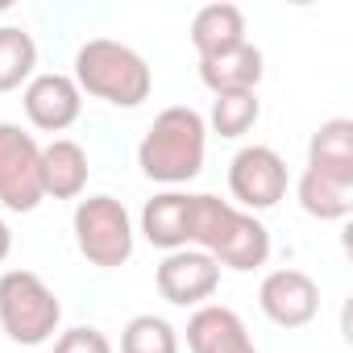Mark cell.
Masks as SVG:
<instances>
[{
	"instance_id": "cell-1",
	"label": "cell",
	"mask_w": 353,
	"mask_h": 353,
	"mask_svg": "<svg viewBox=\"0 0 353 353\" xmlns=\"http://www.w3.org/2000/svg\"><path fill=\"white\" fill-rule=\"evenodd\" d=\"M192 250H204L225 270H258L270 258V229L241 212L233 200H221L212 192L192 196Z\"/></svg>"
},
{
	"instance_id": "cell-2",
	"label": "cell",
	"mask_w": 353,
	"mask_h": 353,
	"mask_svg": "<svg viewBox=\"0 0 353 353\" xmlns=\"http://www.w3.org/2000/svg\"><path fill=\"white\" fill-rule=\"evenodd\" d=\"M204 154H208L204 117L192 104H170L145 129V137L137 145V166L145 179L179 188V183H192L204 170Z\"/></svg>"
},
{
	"instance_id": "cell-3",
	"label": "cell",
	"mask_w": 353,
	"mask_h": 353,
	"mask_svg": "<svg viewBox=\"0 0 353 353\" xmlns=\"http://www.w3.org/2000/svg\"><path fill=\"white\" fill-rule=\"evenodd\" d=\"M71 79L79 83V92H88V96H96V100H104L112 108H137L154 92L150 63L133 46H125L117 38L83 42L75 50V75Z\"/></svg>"
},
{
	"instance_id": "cell-4",
	"label": "cell",
	"mask_w": 353,
	"mask_h": 353,
	"mask_svg": "<svg viewBox=\"0 0 353 353\" xmlns=\"http://www.w3.org/2000/svg\"><path fill=\"white\" fill-rule=\"evenodd\" d=\"M63 324L59 295L34 270H5L0 274V328L13 345H46Z\"/></svg>"
},
{
	"instance_id": "cell-5",
	"label": "cell",
	"mask_w": 353,
	"mask_h": 353,
	"mask_svg": "<svg viewBox=\"0 0 353 353\" xmlns=\"http://www.w3.org/2000/svg\"><path fill=\"white\" fill-rule=\"evenodd\" d=\"M75 245L96 270H117L133 258V221L117 196H88L71 216Z\"/></svg>"
},
{
	"instance_id": "cell-6",
	"label": "cell",
	"mask_w": 353,
	"mask_h": 353,
	"mask_svg": "<svg viewBox=\"0 0 353 353\" xmlns=\"http://www.w3.org/2000/svg\"><path fill=\"white\" fill-rule=\"evenodd\" d=\"M42 145L13 121H0V204L34 212L42 204Z\"/></svg>"
},
{
	"instance_id": "cell-7",
	"label": "cell",
	"mask_w": 353,
	"mask_h": 353,
	"mask_svg": "<svg viewBox=\"0 0 353 353\" xmlns=\"http://www.w3.org/2000/svg\"><path fill=\"white\" fill-rule=\"evenodd\" d=\"M229 192L241 212H266L287 196V162L270 145H241L229 162Z\"/></svg>"
},
{
	"instance_id": "cell-8",
	"label": "cell",
	"mask_w": 353,
	"mask_h": 353,
	"mask_svg": "<svg viewBox=\"0 0 353 353\" xmlns=\"http://www.w3.org/2000/svg\"><path fill=\"white\" fill-rule=\"evenodd\" d=\"M258 307L270 324L279 328H303L316 320L320 312V287L307 270H295V266H283V270H270L258 287Z\"/></svg>"
},
{
	"instance_id": "cell-9",
	"label": "cell",
	"mask_w": 353,
	"mask_h": 353,
	"mask_svg": "<svg viewBox=\"0 0 353 353\" xmlns=\"http://www.w3.org/2000/svg\"><path fill=\"white\" fill-rule=\"evenodd\" d=\"M154 283H158V295L166 299V303H174V307H200L204 299H212L216 295V287H221V266L204 254V250H174V254H166L162 262H158V274H154Z\"/></svg>"
},
{
	"instance_id": "cell-10",
	"label": "cell",
	"mask_w": 353,
	"mask_h": 353,
	"mask_svg": "<svg viewBox=\"0 0 353 353\" xmlns=\"http://www.w3.org/2000/svg\"><path fill=\"white\" fill-rule=\"evenodd\" d=\"M21 104H26V117H30L34 129H42V133H63V129H71V125L79 121V112H83V92H79V83H75L71 75L42 71V75H34V79L26 83Z\"/></svg>"
},
{
	"instance_id": "cell-11",
	"label": "cell",
	"mask_w": 353,
	"mask_h": 353,
	"mask_svg": "<svg viewBox=\"0 0 353 353\" xmlns=\"http://www.w3.org/2000/svg\"><path fill=\"white\" fill-rule=\"evenodd\" d=\"M188 349L192 353H258L250 341L245 320L225 303H200L188 320Z\"/></svg>"
},
{
	"instance_id": "cell-12",
	"label": "cell",
	"mask_w": 353,
	"mask_h": 353,
	"mask_svg": "<svg viewBox=\"0 0 353 353\" xmlns=\"http://www.w3.org/2000/svg\"><path fill=\"white\" fill-rule=\"evenodd\" d=\"M141 237L166 254L192 245V196L188 192H158L141 208Z\"/></svg>"
},
{
	"instance_id": "cell-13",
	"label": "cell",
	"mask_w": 353,
	"mask_h": 353,
	"mask_svg": "<svg viewBox=\"0 0 353 353\" xmlns=\"http://www.w3.org/2000/svg\"><path fill=\"white\" fill-rule=\"evenodd\" d=\"M88 150L71 137H54L50 145H42V196L50 200H79L88 188Z\"/></svg>"
},
{
	"instance_id": "cell-14",
	"label": "cell",
	"mask_w": 353,
	"mask_h": 353,
	"mask_svg": "<svg viewBox=\"0 0 353 353\" xmlns=\"http://www.w3.org/2000/svg\"><path fill=\"white\" fill-rule=\"evenodd\" d=\"M262 63H266L262 50L245 38L233 50H221L212 59H200V79H204V88L212 96H221V92H258L262 71H266Z\"/></svg>"
},
{
	"instance_id": "cell-15",
	"label": "cell",
	"mask_w": 353,
	"mask_h": 353,
	"mask_svg": "<svg viewBox=\"0 0 353 353\" xmlns=\"http://www.w3.org/2000/svg\"><path fill=\"white\" fill-rule=\"evenodd\" d=\"M245 42V13L229 0L221 5H204L196 17H192V46L200 59H212L221 50H233Z\"/></svg>"
},
{
	"instance_id": "cell-16",
	"label": "cell",
	"mask_w": 353,
	"mask_h": 353,
	"mask_svg": "<svg viewBox=\"0 0 353 353\" xmlns=\"http://www.w3.org/2000/svg\"><path fill=\"white\" fill-rule=\"evenodd\" d=\"M307 166L332 174L341 183H353V121L345 117L324 121L307 141Z\"/></svg>"
},
{
	"instance_id": "cell-17",
	"label": "cell",
	"mask_w": 353,
	"mask_h": 353,
	"mask_svg": "<svg viewBox=\"0 0 353 353\" xmlns=\"http://www.w3.org/2000/svg\"><path fill=\"white\" fill-rule=\"evenodd\" d=\"M295 196H299V208L307 216H316V221H345L353 212V183H341V179L320 174L312 166L299 174Z\"/></svg>"
},
{
	"instance_id": "cell-18",
	"label": "cell",
	"mask_w": 353,
	"mask_h": 353,
	"mask_svg": "<svg viewBox=\"0 0 353 353\" xmlns=\"http://www.w3.org/2000/svg\"><path fill=\"white\" fill-rule=\"evenodd\" d=\"M38 42L26 26H0V92H17L34 79Z\"/></svg>"
},
{
	"instance_id": "cell-19",
	"label": "cell",
	"mask_w": 353,
	"mask_h": 353,
	"mask_svg": "<svg viewBox=\"0 0 353 353\" xmlns=\"http://www.w3.org/2000/svg\"><path fill=\"white\" fill-rule=\"evenodd\" d=\"M258 117H262L258 92H221V96L212 100V112H208L204 125H212V133L237 141V137H245V133L258 125Z\"/></svg>"
},
{
	"instance_id": "cell-20",
	"label": "cell",
	"mask_w": 353,
	"mask_h": 353,
	"mask_svg": "<svg viewBox=\"0 0 353 353\" xmlns=\"http://www.w3.org/2000/svg\"><path fill=\"white\" fill-rule=\"evenodd\" d=\"M121 353H179V332L170 320L141 312L121 328Z\"/></svg>"
},
{
	"instance_id": "cell-21",
	"label": "cell",
	"mask_w": 353,
	"mask_h": 353,
	"mask_svg": "<svg viewBox=\"0 0 353 353\" xmlns=\"http://www.w3.org/2000/svg\"><path fill=\"white\" fill-rule=\"evenodd\" d=\"M54 353H112V341H108L100 328H92V324H79V328H67V332H59V341H54Z\"/></svg>"
},
{
	"instance_id": "cell-22",
	"label": "cell",
	"mask_w": 353,
	"mask_h": 353,
	"mask_svg": "<svg viewBox=\"0 0 353 353\" xmlns=\"http://www.w3.org/2000/svg\"><path fill=\"white\" fill-rule=\"evenodd\" d=\"M9 254H13V229H9L5 216H0V266L9 262Z\"/></svg>"
},
{
	"instance_id": "cell-23",
	"label": "cell",
	"mask_w": 353,
	"mask_h": 353,
	"mask_svg": "<svg viewBox=\"0 0 353 353\" xmlns=\"http://www.w3.org/2000/svg\"><path fill=\"white\" fill-rule=\"evenodd\" d=\"M5 9H9V0H0V13H5Z\"/></svg>"
}]
</instances>
